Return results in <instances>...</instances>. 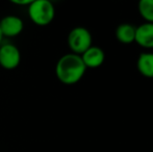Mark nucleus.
I'll return each instance as SVG.
<instances>
[{
    "label": "nucleus",
    "instance_id": "f8f14e48",
    "mask_svg": "<svg viewBox=\"0 0 153 152\" xmlns=\"http://www.w3.org/2000/svg\"><path fill=\"white\" fill-rule=\"evenodd\" d=\"M2 40H3V36H2L1 30H0V46H1V44H2Z\"/></svg>",
    "mask_w": 153,
    "mask_h": 152
},
{
    "label": "nucleus",
    "instance_id": "0eeeda50",
    "mask_svg": "<svg viewBox=\"0 0 153 152\" xmlns=\"http://www.w3.org/2000/svg\"><path fill=\"white\" fill-rule=\"evenodd\" d=\"M134 42L143 48H153V23H143L137 27Z\"/></svg>",
    "mask_w": 153,
    "mask_h": 152
},
{
    "label": "nucleus",
    "instance_id": "9d476101",
    "mask_svg": "<svg viewBox=\"0 0 153 152\" xmlns=\"http://www.w3.org/2000/svg\"><path fill=\"white\" fill-rule=\"evenodd\" d=\"M137 7L146 23H153V0H141Z\"/></svg>",
    "mask_w": 153,
    "mask_h": 152
},
{
    "label": "nucleus",
    "instance_id": "6e6552de",
    "mask_svg": "<svg viewBox=\"0 0 153 152\" xmlns=\"http://www.w3.org/2000/svg\"><path fill=\"white\" fill-rule=\"evenodd\" d=\"M139 72L146 78H153V52H143L137 62Z\"/></svg>",
    "mask_w": 153,
    "mask_h": 152
},
{
    "label": "nucleus",
    "instance_id": "f03ea898",
    "mask_svg": "<svg viewBox=\"0 0 153 152\" xmlns=\"http://www.w3.org/2000/svg\"><path fill=\"white\" fill-rule=\"evenodd\" d=\"M27 12L30 20L39 26H46L52 22L55 16L54 5L49 0H32Z\"/></svg>",
    "mask_w": 153,
    "mask_h": 152
},
{
    "label": "nucleus",
    "instance_id": "1a4fd4ad",
    "mask_svg": "<svg viewBox=\"0 0 153 152\" xmlns=\"http://www.w3.org/2000/svg\"><path fill=\"white\" fill-rule=\"evenodd\" d=\"M135 29L137 27H134L132 24L122 23L116 29V38L121 44H131L135 40Z\"/></svg>",
    "mask_w": 153,
    "mask_h": 152
},
{
    "label": "nucleus",
    "instance_id": "423d86ee",
    "mask_svg": "<svg viewBox=\"0 0 153 152\" xmlns=\"http://www.w3.org/2000/svg\"><path fill=\"white\" fill-rule=\"evenodd\" d=\"M85 68L96 69L103 65L105 61V53L100 47L92 46L80 55Z\"/></svg>",
    "mask_w": 153,
    "mask_h": 152
},
{
    "label": "nucleus",
    "instance_id": "20e7f679",
    "mask_svg": "<svg viewBox=\"0 0 153 152\" xmlns=\"http://www.w3.org/2000/svg\"><path fill=\"white\" fill-rule=\"evenodd\" d=\"M21 53L14 44H1L0 46V66L5 70H14L20 65Z\"/></svg>",
    "mask_w": 153,
    "mask_h": 152
},
{
    "label": "nucleus",
    "instance_id": "9b49d317",
    "mask_svg": "<svg viewBox=\"0 0 153 152\" xmlns=\"http://www.w3.org/2000/svg\"><path fill=\"white\" fill-rule=\"evenodd\" d=\"M32 0H12V3L16 4V5H27L30 4Z\"/></svg>",
    "mask_w": 153,
    "mask_h": 152
},
{
    "label": "nucleus",
    "instance_id": "7ed1b4c3",
    "mask_svg": "<svg viewBox=\"0 0 153 152\" xmlns=\"http://www.w3.org/2000/svg\"><path fill=\"white\" fill-rule=\"evenodd\" d=\"M68 45L72 53L81 55L92 46V35L82 26L74 27L69 33Z\"/></svg>",
    "mask_w": 153,
    "mask_h": 152
},
{
    "label": "nucleus",
    "instance_id": "f257e3e1",
    "mask_svg": "<svg viewBox=\"0 0 153 152\" xmlns=\"http://www.w3.org/2000/svg\"><path fill=\"white\" fill-rule=\"evenodd\" d=\"M87 68L80 55L67 53L59 57L55 66V75L62 83L72 85L77 83L85 75Z\"/></svg>",
    "mask_w": 153,
    "mask_h": 152
},
{
    "label": "nucleus",
    "instance_id": "39448f33",
    "mask_svg": "<svg viewBox=\"0 0 153 152\" xmlns=\"http://www.w3.org/2000/svg\"><path fill=\"white\" fill-rule=\"evenodd\" d=\"M23 28H24L23 20L15 15H7L0 20V30L3 37H17L22 33Z\"/></svg>",
    "mask_w": 153,
    "mask_h": 152
}]
</instances>
